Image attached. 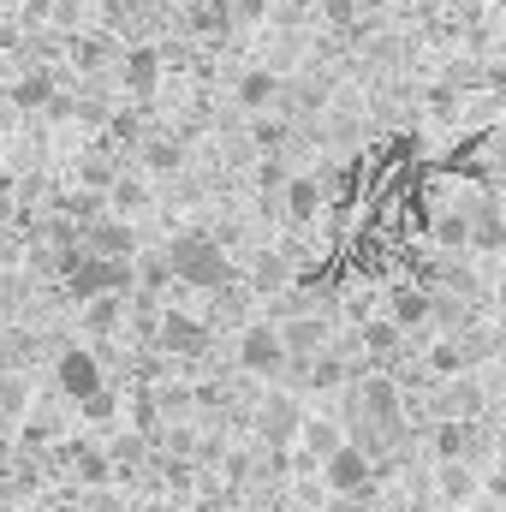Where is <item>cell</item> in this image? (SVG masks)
Masks as SVG:
<instances>
[{"instance_id": "44dd1931", "label": "cell", "mask_w": 506, "mask_h": 512, "mask_svg": "<svg viewBox=\"0 0 506 512\" xmlns=\"http://www.w3.org/2000/svg\"><path fill=\"white\" fill-rule=\"evenodd\" d=\"M6 6H12V0H0V12H6Z\"/></svg>"}, {"instance_id": "2e32d148", "label": "cell", "mask_w": 506, "mask_h": 512, "mask_svg": "<svg viewBox=\"0 0 506 512\" xmlns=\"http://www.w3.org/2000/svg\"><path fill=\"white\" fill-rule=\"evenodd\" d=\"M280 84H286V78H274L262 60H245L239 78H233V102H239V114H251V120L256 114H268V108L280 102Z\"/></svg>"}, {"instance_id": "ba28073f", "label": "cell", "mask_w": 506, "mask_h": 512, "mask_svg": "<svg viewBox=\"0 0 506 512\" xmlns=\"http://www.w3.org/2000/svg\"><path fill=\"white\" fill-rule=\"evenodd\" d=\"M381 316L411 340V334H429V292L411 280V274H393L381 280Z\"/></svg>"}, {"instance_id": "e0dca14e", "label": "cell", "mask_w": 506, "mask_h": 512, "mask_svg": "<svg viewBox=\"0 0 506 512\" xmlns=\"http://www.w3.org/2000/svg\"><path fill=\"white\" fill-rule=\"evenodd\" d=\"M173 18H179V30L197 36V42H227V36H233V12H227V0H185Z\"/></svg>"}, {"instance_id": "8992f818", "label": "cell", "mask_w": 506, "mask_h": 512, "mask_svg": "<svg viewBox=\"0 0 506 512\" xmlns=\"http://www.w3.org/2000/svg\"><path fill=\"white\" fill-rule=\"evenodd\" d=\"M322 209H328V197H322L316 173H310V167H292V179H286L280 197H274V221H280L286 233H310Z\"/></svg>"}, {"instance_id": "ac0fdd59", "label": "cell", "mask_w": 506, "mask_h": 512, "mask_svg": "<svg viewBox=\"0 0 506 512\" xmlns=\"http://www.w3.org/2000/svg\"><path fill=\"white\" fill-rule=\"evenodd\" d=\"M36 370H0V423H24V411L36 405Z\"/></svg>"}, {"instance_id": "277c9868", "label": "cell", "mask_w": 506, "mask_h": 512, "mask_svg": "<svg viewBox=\"0 0 506 512\" xmlns=\"http://www.w3.org/2000/svg\"><path fill=\"white\" fill-rule=\"evenodd\" d=\"M161 84H167L161 48H155V42H126V48H120V60H114V90H120V102L149 108V102L161 96Z\"/></svg>"}, {"instance_id": "5b68a950", "label": "cell", "mask_w": 506, "mask_h": 512, "mask_svg": "<svg viewBox=\"0 0 506 512\" xmlns=\"http://www.w3.org/2000/svg\"><path fill=\"white\" fill-rule=\"evenodd\" d=\"M304 399H292L286 387H262L256 393V405H251V441L256 447H292V435H298V423H304Z\"/></svg>"}, {"instance_id": "6da1fadb", "label": "cell", "mask_w": 506, "mask_h": 512, "mask_svg": "<svg viewBox=\"0 0 506 512\" xmlns=\"http://www.w3.org/2000/svg\"><path fill=\"white\" fill-rule=\"evenodd\" d=\"M161 262H167V280H173L179 292H203V298L239 280L233 256L221 251V245H215L203 227H185V233H173V239L161 245Z\"/></svg>"}, {"instance_id": "9a60e30c", "label": "cell", "mask_w": 506, "mask_h": 512, "mask_svg": "<svg viewBox=\"0 0 506 512\" xmlns=\"http://www.w3.org/2000/svg\"><path fill=\"white\" fill-rule=\"evenodd\" d=\"M126 173V161L114 155V149H102V143H84L78 155H72V191H84V197H108V185Z\"/></svg>"}, {"instance_id": "7a4b0ae2", "label": "cell", "mask_w": 506, "mask_h": 512, "mask_svg": "<svg viewBox=\"0 0 506 512\" xmlns=\"http://www.w3.org/2000/svg\"><path fill=\"white\" fill-rule=\"evenodd\" d=\"M149 352H155V358H167V364L185 376V370H203V364H209L215 334L197 322V310H191V304H161V322H155Z\"/></svg>"}, {"instance_id": "52a82bcc", "label": "cell", "mask_w": 506, "mask_h": 512, "mask_svg": "<svg viewBox=\"0 0 506 512\" xmlns=\"http://www.w3.org/2000/svg\"><path fill=\"white\" fill-rule=\"evenodd\" d=\"M96 387H108V370H102V358L90 352V346H60L54 352V393L66 399V405H78V399H90Z\"/></svg>"}, {"instance_id": "30bf717a", "label": "cell", "mask_w": 506, "mask_h": 512, "mask_svg": "<svg viewBox=\"0 0 506 512\" xmlns=\"http://www.w3.org/2000/svg\"><path fill=\"white\" fill-rule=\"evenodd\" d=\"M137 251H143V227H126V221H114V215H102V221H90V227L78 233V256L131 262Z\"/></svg>"}, {"instance_id": "d6986e66", "label": "cell", "mask_w": 506, "mask_h": 512, "mask_svg": "<svg viewBox=\"0 0 506 512\" xmlns=\"http://www.w3.org/2000/svg\"><path fill=\"white\" fill-rule=\"evenodd\" d=\"M18 48H24V30L0 12V54H6V60H18Z\"/></svg>"}, {"instance_id": "7c38bea8", "label": "cell", "mask_w": 506, "mask_h": 512, "mask_svg": "<svg viewBox=\"0 0 506 512\" xmlns=\"http://www.w3.org/2000/svg\"><path fill=\"white\" fill-rule=\"evenodd\" d=\"M102 209L114 215V221H126V227H137V221H149L155 209H161V191L149 185V179H137V173H120L114 185H108V197H102Z\"/></svg>"}, {"instance_id": "ffe728a7", "label": "cell", "mask_w": 506, "mask_h": 512, "mask_svg": "<svg viewBox=\"0 0 506 512\" xmlns=\"http://www.w3.org/2000/svg\"><path fill=\"white\" fill-rule=\"evenodd\" d=\"M405 512H441V507H429V501L417 495V501H405Z\"/></svg>"}, {"instance_id": "5bb4252c", "label": "cell", "mask_w": 506, "mask_h": 512, "mask_svg": "<svg viewBox=\"0 0 506 512\" xmlns=\"http://www.w3.org/2000/svg\"><path fill=\"white\" fill-rule=\"evenodd\" d=\"M316 483H322L328 495H364V489H376V465L346 441L340 453H328V459H322V477H316Z\"/></svg>"}, {"instance_id": "4fadbf2b", "label": "cell", "mask_w": 506, "mask_h": 512, "mask_svg": "<svg viewBox=\"0 0 506 512\" xmlns=\"http://www.w3.org/2000/svg\"><path fill=\"white\" fill-rule=\"evenodd\" d=\"M334 328H340V322H328V316H286V322H274V334H280V352H286V364H304V358L328 352Z\"/></svg>"}, {"instance_id": "8fae6325", "label": "cell", "mask_w": 506, "mask_h": 512, "mask_svg": "<svg viewBox=\"0 0 506 512\" xmlns=\"http://www.w3.org/2000/svg\"><path fill=\"white\" fill-rule=\"evenodd\" d=\"M483 495V471L477 465H429V507L441 512H465L471 501Z\"/></svg>"}, {"instance_id": "3957f363", "label": "cell", "mask_w": 506, "mask_h": 512, "mask_svg": "<svg viewBox=\"0 0 506 512\" xmlns=\"http://www.w3.org/2000/svg\"><path fill=\"white\" fill-rule=\"evenodd\" d=\"M233 364H239V376L256 387H274L286 376V352H280V334H274V322H262L251 316L239 334H233Z\"/></svg>"}, {"instance_id": "9c48e42d", "label": "cell", "mask_w": 506, "mask_h": 512, "mask_svg": "<svg viewBox=\"0 0 506 512\" xmlns=\"http://www.w3.org/2000/svg\"><path fill=\"white\" fill-rule=\"evenodd\" d=\"M340 447H346V423H340V411H334V405L304 411V423H298V435H292V459L316 465V477H322V459L340 453Z\"/></svg>"}]
</instances>
